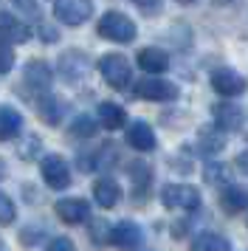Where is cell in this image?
<instances>
[{
  "label": "cell",
  "mask_w": 248,
  "mask_h": 251,
  "mask_svg": "<svg viewBox=\"0 0 248 251\" xmlns=\"http://www.w3.org/2000/svg\"><path fill=\"white\" fill-rule=\"evenodd\" d=\"M99 74L116 91L130 88V82H133V68H130V59L124 54H104L99 59Z\"/></svg>",
  "instance_id": "cell-1"
},
{
  "label": "cell",
  "mask_w": 248,
  "mask_h": 251,
  "mask_svg": "<svg viewBox=\"0 0 248 251\" xmlns=\"http://www.w3.org/2000/svg\"><path fill=\"white\" fill-rule=\"evenodd\" d=\"M220 206L228 215H237V212H246L248 209V189L237 186V183H228L223 192H220Z\"/></svg>",
  "instance_id": "cell-14"
},
{
  "label": "cell",
  "mask_w": 248,
  "mask_h": 251,
  "mask_svg": "<svg viewBox=\"0 0 248 251\" xmlns=\"http://www.w3.org/2000/svg\"><path fill=\"white\" fill-rule=\"evenodd\" d=\"M93 198H96L99 206L113 209V206L122 201V186H119V181H113V178H99L96 186H93Z\"/></svg>",
  "instance_id": "cell-15"
},
{
  "label": "cell",
  "mask_w": 248,
  "mask_h": 251,
  "mask_svg": "<svg viewBox=\"0 0 248 251\" xmlns=\"http://www.w3.org/2000/svg\"><path fill=\"white\" fill-rule=\"evenodd\" d=\"M93 14V0H56L54 17L65 25H82Z\"/></svg>",
  "instance_id": "cell-4"
},
{
  "label": "cell",
  "mask_w": 248,
  "mask_h": 251,
  "mask_svg": "<svg viewBox=\"0 0 248 251\" xmlns=\"http://www.w3.org/2000/svg\"><path fill=\"white\" fill-rule=\"evenodd\" d=\"M138 68H144L147 74H164L169 68V57L161 48H144L138 51Z\"/></svg>",
  "instance_id": "cell-16"
},
{
  "label": "cell",
  "mask_w": 248,
  "mask_h": 251,
  "mask_svg": "<svg viewBox=\"0 0 248 251\" xmlns=\"http://www.w3.org/2000/svg\"><path fill=\"white\" fill-rule=\"evenodd\" d=\"M40 172H43V181L51 186V189H65L68 183H71V170H68V164L62 155H45L43 164H40Z\"/></svg>",
  "instance_id": "cell-7"
},
{
  "label": "cell",
  "mask_w": 248,
  "mask_h": 251,
  "mask_svg": "<svg viewBox=\"0 0 248 251\" xmlns=\"http://www.w3.org/2000/svg\"><path fill=\"white\" fill-rule=\"evenodd\" d=\"M11 68H14V51H11L9 43H3V40H0V76H3V74H9Z\"/></svg>",
  "instance_id": "cell-24"
},
{
  "label": "cell",
  "mask_w": 248,
  "mask_h": 251,
  "mask_svg": "<svg viewBox=\"0 0 248 251\" xmlns=\"http://www.w3.org/2000/svg\"><path fill=\"white\" fill-rule=\"evenodd\" d=\"M135 96H141L147 102H172V99H178V88L167 79L147 76V79L135 82Z\"/></svg>",
  "instance_id": "cell-5"
},
{
  "label": "cell",
  "mask_w": 248,
  "mask_h": 251,
  "mask_svg": "<svg viewBox=\"0 0 248 251\" xmlns=\"http://www.w3.org/2000/svg\"><path fill=\"white\" fill-rule=\"evenodd\" d=\"M3 175H6V164H3V161H0V178H3Z\"/></svg>",
  "instance_id": "cell-30"
},
{
  "label": "cell",
  "mask_w": 248,
  "mask_h": 251,
  "mask_svg": "<svg viewBox=\"0 0 248 251\" xmlns=\"http://www.w3.org/2000/svg\"><path fill=\"white\" fill-rule=\"evenodd\" d=\"M127 144L138 152H149L155 150V133L147 122H135V125L127 127Z\"/></svg>",
  "instance_id": "cell-13"
},
{
  "label": "cell",
  "mask_w": 248,
  "mask_h": 251,
  "mask_svg": "<svg viewBox=\"0 0 248 251\" xmlns=\"http://www.w3.org/2000/svg\"><path fill=\"white\" fill-rule=\"evenodd\" d=\"M14 217H17L14 201H11L9 195L0 189V226H9V223H14Z\"/></svg>",
  "instance_id": "cell-23"
},
{
  "label": "cell",
  "mask_w": 248,
  "mask_h": 251,
  "mask_svg": "<svg viewBox=\"0 0 248 251\" xmlns=\"http://www.w3.org/2000/svg\"><path fill=\"white\" fill-rule=\"evenodd\" d=\"M96 31H99V37L113 40V43H133L135 34H138L135 23L127 17V14H122V12H107L99 20Z\"/></svg>",
  "instance_id": "cell-2"
},
{
  "label": "cell",
  "mask_w": 248,
  "mask_h": 251,
  "mask_svg": "<svg viewBox=\"0 0 248 251\" xmlns=\"http://www.w3.org/2000/svg\"><path fill=\"white\" fill-rule=\"evenodd\" d=\"M20 130H23V116L9 104H0V141H11Z\"/></svg>",
  "instance_id": "cell-18"
},
{
  "label": "cell",
  "mask_w": 248,
  "mask_h": 251,
  "mask_svg": "<svg viewBox=\"0 0 248 251\" xmlns=\"http://www.w3.org/2000/svg\"><path fill=\"white\" fill-rule=\"evenodd\" d=\"M180 3H195V0H180Z\"/></svg>",
  "instance_id": "cell-33"
},
{
  "label": "cell",
  "mask_w": 248,
  "mask_h": 251,
  "mask_svg": "<svg viewBox=\"0 0 248 251\" xmlns=\"http://www.w3.org/2000/svg\"><path fill=\"white\" fill-rule=\"evenodd\" d=\"M217 3H220V6H225V3H237V0H217Z\"/></svg>",
  "instance_id": "cell-31"
},
{
  "label": "cell",
  "mask_w": 248,
  "mask_h": 251,
  "mask_svg": "<svg viewBox=\"0 0 248 251\" xmlns=\"http://www.w3.org/2000/svg\"><path fill=\"white\" fill-rule=\"evenodd\" d=\"M198 147H200V152H206V155H217V152L225 147V133L217 125L203 127L200 133H198Z\"/></svg>",
  "instance_id": "cell-17"
},
{
  "label": "cell",
  "mask_w": 248,
  "mask_h": 251,
  "mask_svg": "<svg viewBox=\"0 0 248 251\" xmlns=\"http://www.w3.org/2000/svg\"><path fill=\"white\" fill-rule=\"evenodd\" d=\"M203 172H206V178H209L212 183L228 181V167H225V164H209V167H206Z\"/></svg>",
  "instance_id": "cell-25"
},
{
  "label": "cell",
  "mask_w": 248,
  "mask_h": 251,
  "mask_svg": "<svg viewBox=\"0 0 248 251\" xmlns=\"http://www.w3.org/2000/svg\"><path fill=\"white\" fill-rule=\"evenodd\" d=\"M107 243L116 246V249H138L141 246V228L130 223V220H122V223H116V226L107 228Z\"/></svg>",
  "instance_id": "cell-9"
},
{
  "label": "cell",
  "mask_w": 248,
  "mask_h": 251,
  "mask_svg": "<svg viewBox=\"0 0 248 251\" xmlns=\"http://www.w3.org/2000/svg\"><path fill=\"white\" fill-rule=\"evenodd\" d=\"M228 240L223 234H214V231H203L192 240V251H228Z\"/></svg>",
  "instance_id": "cell-21"
},
{
  "label": "cell",
  "mask_w": 248,
  "mask_h": 251,
  "mask_svg": "<svg viewBox=\"0 0 248 251\" xmlns=\"http://www.w3.org/2000/svg\"><path fill=\"white\" fill-rule=\"evenodd\" d=\"M37 107H40V119H43L45 125H59V122H62V116H65V102H62V99H56V96H51V93L40 96Z\"/></svg>",
  "instance_id": "cell-19"
},
{
  "label": "cell",
  "mask_w": 248,
  "mask_h": 251,
  "mask_svg": "<svg viewBox=\"0 0 248 251\" xmlns=\"http://www.w3.org/2000/svg\"><path fill=\"white\" fill-rule=\"evenodd\" d=\"M51 79H54L51 68H48L45 62H40V59H31V62L25 65V74H23V88L45 96V93L51 91Z\"/></svg>",
  "instance_id": "cell-6"
},
{
  "label": "cell",
  "mask_w": 248,
  "mask_h": 251,
  "mask_svg": "<svg viewBox=\"0 0 248 251\" xmlns=\"http://www.w3.org/2000/svg\"><path fill=\"white\" fill-rule=\"evenodd\" d=\"M138 9H144V12H155L158 9V0H133Z\"/></svg>",
  "instance_id": "cell-28"
},
{
  "label": "cell",
  "mask_w": 248,
  "mask_h": 251,
  "mask_svg": "<svg viewBox=\"0 0 248 251\" xmlns=\"http://www.w3.org/2000/svg\"><path fill=\"white\" fill-rule=\"evenodd\" d=\"M0 251H6V243H3V240H0Z\"/></svg>",
  "instance_id": "cell-32"
},
{
  "label": "cell",
  "mask_w": 248,
  "mask_h": 251,
  "mask_svg": "<svg viewBox=\"0 0 248 251\" xmlns=\"http://www.w3.org/2000/svg\"><path fill=\"white\" fill-rule=\"evenodd\" d=\"M96 130H99L96 119H90V116H76V119H74V125H71V136L90 138V136H96Z\"/></svg>",
  "instance_id": "cell-22"
},
{
  "label": "cell",
  "mask_w": 248,
  "mask_h": 251,
  "mask_svg": "<svg viewBox=\"0 0 248 251\" xmlns=\"http://www.w3.org/2000/svg\"><path fill=\"white\" fill-rule=\"evenodd\" d=\"M237 170H243L248 175V150H243V152L237 155Z\"/></svg>",
  "instance_id": "cell-29"
},
{
  "label": "cell",
  "mask_w": 248,
  "mask_h": 251,
  "mask_svg": "<svg viewBox=\"0 0 248 251\" xmlns=\"http://www.w3.org/2000/svg\"><path fill=\"white\" fill-rule=\"evenodd\" d=\"M31 37V28L25 23H20L14 14H9V12H0V40L3 43H25Z\"/></svg>",
  "instance_id": "cell-12"
},
{
  "label": "cell",
  "mask_w": 248,
  "mask_h": 251,
  "mask_svg": "<svg viewBox=\"0 0 248 251\" xmlns=\"http://www.w3.org/2000/svg\"><path fill=\"white\" fill-rule=\"evenodd\" d=\"M45 251H76V246H74V240H68V237H54Z\"/></svg>",
  "instance_id": "cell-26"
},
{
  "label": "cell",
  "mask_w": 248,
  "mask_h": 251,
  "mask_svg": "<svg viewBox=\"0 0 248 251\" xmlns=\"http://www.w3.org/2000/svg\"><path fill=\"white\" fill-rule=\"evenodd\" d=\"M124 122H127V113H124L122 104H116V102L99 104V125L104 130H119V127H124Z\"/></svg>",
  "instance_id": "cell-20"
},
{
  "label": "cell",
  "mask_w": 248,
  "mask_h": 251,
  "mask_svg": "<svg viewBox=\"0 0 248 251\" xmlns=\"http://www.w3.org/2000/svg\"><path fill=\"white\" fill-rule=\"evenodd\" d=\"M14 6H20L23 12H25V14H31V17H34V14H37V12H40L34 0H14Z\"/></svg>",
  "instance_id": "cell-27"
},
{
  "label": "cell",
  "mask_w": 248,
  "mask_h": 251,
  "mask_svg": "<svg viewBox=\"0 0 248 251\" xmlns=\"http://www.w3.org/2000/svg\"><path fill=\"white\" fill-rule=\"evenodd\" d=\"M212 88L220 96L231 99V96H240V93L246 91V76L237 74L234 68H217L212 74Z\"/></svg>",
  "instance_id": "cell-8"
},
{
  "label": "cell",
  "mask_w": 248,
  "mask_h": 251,
  "mask_svg": "<svg viewBox=\"0 0 248 251\" xmlns=\"http://www.w3.org/2000/svg\"><path fill=\"white\" fill-rule=\"evenodd\" d=\"M246 122V113H243V107H237L231 102H220L214 104V125L220 127L223 133H231V130H240Z\"/></svg>",
  "instance_id": "cell-10"
},
{
  "label": "cell",
  "mask_w": 248,
  "mask_h": 251,
  "mask_svg": "<svg viewBox=\"0 0 248 251\" xmlns=\"http://www.w3.org/2000/svg\"><path fill=\"white\" fill-rule=\"evenodd\" d=\"M161 201H164L167 209H186V212H192L200 203V192L195 186H189V183H169V186L161 189Z\"/></svg>",
  "instance_id": "cell-3"
},
{
  "label": "cell",
  "mask_w": 248,
  "mask_h": 251,
  "mask_svg": "<svg viewBox=\"0 0 248 251\" xmlns=\"http://www.w3.org/2000/svg\"><path fill=\"white\" fill-rule=\"evenodd\" d=\"M56 215L62 217L65 223L76 226V223H85L90 217V206L82 198H62V201H56Z\"/></svg>",
  "instance_id": "cell-11"
}]
</instances>
